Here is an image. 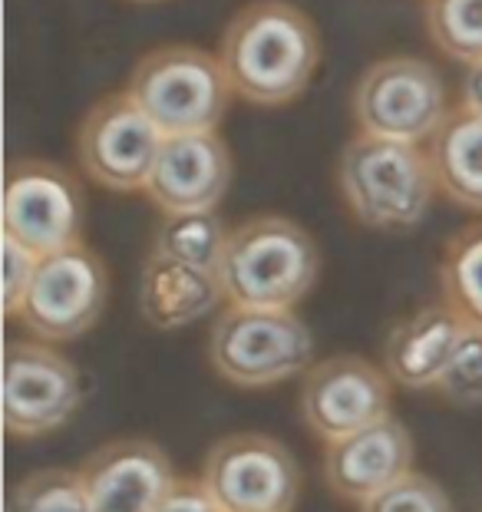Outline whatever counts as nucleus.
<instances>
[{"label":"nucleus","instance_id":"15","mask_svg":"<svg viewBox=\"0 0 482 512\" xmlns=\"http://www.w3.org/2000/svg\"><path fill=\"white\" fill-rule=\"evenodd\" d=\"M407 473H413V437L397 417L327 443L324 450V483L347 503H367Z\"/></svg>","mask_w":482,"mask_h":512},{"label":"nucleus","instance_id":"4","mask_svg":"<svg viewBox=\"0 0 482 512\" xmlns=\"http://www.w3.org/2000/svg\"><path fill=\"white\" fill-rule=\"evenodd\" d=\"M126 93L166 136L218 133L235 96L218 53L189 43H166L142 53Z\"/></svg>","mask_w":482,"mask_h":512},{"label":"nucleus","instance_id":"26","mask_svg":"<svg viewBox=\"0 0 482 512\" xmlns=\"http://www.w3.org/2000/svg\"><path fill=\"white\" fill-rule=\"evenodd\" d=\"M152 512H222V509H218L212 493L205 489L202 476H179Z\"/></svg>","mask_w":482,"mask_h":512},{"label":"nucleus","instance_id":"21","mask_svg":"<svg viewBox=\"0 0 482 512\" xmlns=\"http://www.w3.org/2000/svg\"><path fill=\"white\" fill-rule=\"evenodd\" d=\"M426 34L453 63H482V0H426Z\"/></svg>","mask_w":482,"mask_h":512},{"label":"nucleus","instance_id":"5","mask_svg":"<svg viewBox=\"0 0 482 512\" xmlns=\"http://www.w3.org/2000/svg\"><path fill=\"white\" fill-rule=\"evenodd\" d=\"M208 364L241 390L275 387L314 367V334L294 311L228 304L208 331Z\"/></svg>","mask_w":482,"mask_h":512},{"label":"nucleus","instance_id":"9","mask_svg":"<svg viewBox=\"0 0 482 512\" xmlns=\"http://www.w3.org/2000/svg\"><path fill=\"white\" fill-rule=\"evenodd\" d=\"M86 199L70 169L47 159H17L4 179V238L37 258L83 242Z\"/></svg>","mask_w":482,"mask_h":512},{"label":"nucleus","instance_id":"16","mask_svg":"<svg viewBox=\"0 0 482 512\" xmlns=\"http://www.w3.org/2000/svg\"><path fill=\"white\" fill-rule=\"evenodd\" d=\"M466 324L446 304H423L390 328L383 341V370L397 387L436 390Z\"/></svg>","mask_w":482,"mask_h":512},{"label":"nucleus","instance_id":"2","mask_svg":"<svg viewBox=\"0 0 482 512\" xmlns=\"http://www.w3.org/2000/svg\"><path fill=\"white\" fill-rule=\"evenodd\" d=\"M321 275V248L288 215H251L228 235L218 268L225 301L238 308L294 311Z\"/></svg>","mask_w":482,"mask_h":512},{"label":"nucleus","instance_id":"3","mask_svg":"<svg viewBox=\"0 0 482 512\" xmlns=\"http://www.w3.org/2000/svg\"><path fill=\"white\" fill-rule=\"evenodd\" d=\"M337 192L360 225L410 232L430 215L440 189L423 146L357 133L337 159Z\"/></svg>","mask_w":482,"mask_h":512},{"label":"nucleus","instance_id":"22","mask_svg":"<svg viewBox=\"0 0 482 512\" xmlns=\"http://www.w3.org/2000/svg\"><path fill=\"white\" fill-rule=\"evenodd\" d=\"M4 512H93L80 470H40L10 486Z\"/></svg>","mask_w":482,"mask_h":512},{"label":"nucleus","instance_id":"6","mask_svg":"<svg viewBox=\"0 0 482 512\" xmlns=\"http://www.w3.org/2000/svg\"><path fill=\"white\" fill-rule=\"evenodd\" d=\"M350 113L360 133L430 143L453 113L443 73L420 57H383L360 73L350 93Z\"/></svg>","mask_w":482,"mask_h":512},{"label":"nucleus","instance_id":"1","mask_svg":"<svg viewBox=\"0 0 482 512\" xmlns=\"http://www.w3.org/2000/svg\"><path fill=\"white\" fill-rule=\"evenodd\" d=\"M235 96L251 106H288L321 67V34L288 0H251L228 20L218 47Z\"/></svg>","mask_w":482,"mask_h":512},{"label":"nucleus","instance_id":"24","mask_svg":"<svg viewBox=\"0 0 482 512\" xmlns=\"http://www.w3.org/2000/svg\"><path fill=\"white\" fill-rule=\"evenodd\" d=\"M360 512H456L446 489L426 473H407L374 499L360 503Z\"/></svg>","mask_w":482,"mask_h":512},{"label":"nucleus","instance_id":"28","mask_svg":"<svg viewBox=\"0 0 482 512\" xmlns=\"http://www.w3.org/2000/svg\"><path fill=\"white\" fill-rule=\"evenodd\" d=\"M136 4H156V0H136Z\"/></svg>","mask_w":482,"mask_h":512},{"label":"nucleus","instance_id":"20","mask_svg":"<svg viewBox=\"0 0 482 512\" xmlns=\"http://www.w3.org/2000/svg\"><path fill=\"white\" fill-rule=\"evenodd\" d=\"M443 304L466 328L482 331V222H473L449 238L440 258Z\"/></svg>","mask_w":482,"mask_h":512},{"label":"nucleus","instance_id":"13","mask_svg":"<svg viewBox=\"0 0 482 512\" xmlns=\"http://www.w3.org/2000/svg\"><path fill=\"white\" fill-rule=\"evenodd\" d=\"M235 176L232 149L218 133L166 136L146 182L149 202L162 215L215 212Z\"/></svg>","mask_w":482,"mask_h":512},{"label":"nucleus","instance_id":"17","mask_svg":"<svg viewBox=\"0 0 482 512\" xmlns=\"http://www.w3.org/2000/svg\"><path fill=\"white\" fill-rule=\"evenodd\" d=\"M225 301L222 281L212 271L149 255L139 275V311L156 331H179L208 318Z\"/></svg>","mask_w":482,"mask_h":512},{"label":"nucleus","instance_id":"23","mask_svg":"<svg viewBox=\"0 0 482 512\" xmlns=\"http://www.w3.org/2000/svg\"><path fill=\"white\" fill-rule=\"evenodd\" d=\"M436 390L456 407H482V331H463Z\"/></svg>","mask_w":482,"mask_h":512},{"label":"nucleus","instance_id":"12","mask_svg":"<svg viewBox=\"0 0 482 512\" xmlns=\"http://www.w3.org/2000/svg\"><path fill=\"white\" fill-rule=\"evenodd\" d=\"M301 420L317 440L337 443L393 417V380L357 354L317 361L301 384Z\"/></svg>","mask_w":482,"mask_h":512},{"label":"nucleus","instance_id":"8","mask_svg":"<svg viewBox=\"0 0 482 512\" xmlns=\"http://www.w3.org/2000/svg\"><path fill=\"white\" fill-rule=\"evenodd\" d=\"M202 483L222 512H294L301 466L268 433H228L208 450Z\"/></svg>","mask_w":482,"mask_h":512},{"label":"nucleus","instance_id":"11","mask_svg":"<svg viewBox=\"0 0 482 512\" xmlns=\"http://www.w3.org/2000/svg\"><path fill=\"white\" fill-rule=\"evenodd\" d=\"M166 133L133 103V96L109 93L90 106L76 133V159L96 185L109 192L146 189Z\"/></svg>","mask_w":482,"mask_h":512},{"label":"nucleus","instance_id":"18","mask_svg":"<svg viewBox=\"0 0 482 512\" xmlns=\"http://www.w3.org/2000/svg\"><path fill=\"white\" fill-rule=\"evenodd\" d=\"M436 189L459 209L482 212V119L456 106L430 139Z\"/></svg>","mask_w":482,"mask_h":512},{"label":"nucleus","instance_id":"10","mask_svg":"<svg viewBox=\"0 0 482 512\" xmlns=\"http://www.w3.org/2000/svg\"><path fill=\"white\" fill-rule=\"evenodd\" d=\"M83 380L47 341H7L4 347V430L34 440L60 430L80 410Z\"/></svg>","mask_w":482,"mask_h":512},{"label":"nucleus","instance_id":"14","mask_svg":"<svg viewBox=\"0 0 482 512\" xmlns=\"http://www.w3.org/2000/svg\"><path fill=\"white\" fill-rule=\"evenodd\" d=\"M80 473L93 512H152L179 479L166 450L142 437L100 446L86 456Z\"/></svg>","mask_w":482,"mask_h":512},{"label":"nucleus","instance_id":"27","mask_svg":"<svg viewBox=\"0 0 482 512\" xmlns=\"http://www.w3.org/2000/svg\"><path fill=\"white\" fill-rule=\"evenodd\" d=\"M463 110L476 113L482 119V63H473V67H466V76H463Z\"/></svg>","mask_w":482,"mask_h":512},{"label":"nucleus","instance_id":"25","mask_svg":"<svg viewBox=\"0 0 482 512\" xmlns=\"http://www.w3.org/2000/svg\"><path fill=\"white\" fill-rule=\"evenodd\" d=\"M37 255L17 245L14 238H4V314L17 318L27 301V291L37 275Z\"/></svg>","mask_w":482,"mask_h":512},{"label":"nucleus","instance_id":"7","mask_svg":"<svg viewBox=\"0 0 482 512\" xmlns=\"http://www.w3.org/2000/svg\"><path fill=\"white\" fill-rule=\"evenodd\" d=\"M109 304L106 261L90 245L76 242L37 261L34 285L17 321L47 344L76 341L103 318Z\"/></svg>","mask_w":482,"mask_h":512},{"label":"nucleus","instance_id":"19","mask_svg":"<svg viewBox=\"0 0 482 512\" xmlns=\"http://www.w3.org/2000/svg\"><path fill=\"white\" fill-rule=\"evenodd\" d=\"M228 235L232 228L218 212H179V215H162L152 235V252L182 265L202 268L218 275L228 248Z\"/></svg>","mask_w":482,"mask_h":512}]
</instances>
